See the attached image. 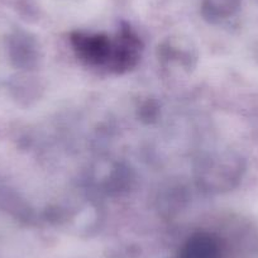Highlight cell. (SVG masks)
<instances>
[{
	"instance_id": "obj_2",
	"label": "cell",
	"mask_w": 258,
	"mask_h": 258,
	"mask_svg": "<svg viewBox=\"0 0 258 258\" xmlns=\"http://www.w3.org/2000/svg\"><path fill=\"white\" fill-rule=\"evenodd\" d=\"M79 56L90 64H108L111 41L103 34H86L76 32L71 37Z\"/></svg>"
},
{
	"instance_id": "obj_4",
	"label": "cell",
	"mask_w": 258,
	"mask_h": 258,
	"mask_svg": "<svg viewBox=\"0 0 258 258\" xmlns=\"http://www.w3.org/2000/svg\"><path fill=\"white\" fill-rule=\"evenodd\" d=\"M239 0H207V7L215 16H228L237 9Z\"/></svg>"
},
{
	"instance_id": "obj_1",
	"label": "cell",
	"mask_w": 258,
	"mask_h": 258,
	"mask_svg": "<svg viewBox=\"0 0 258 258\" xmlns=\"http://www.w3.org/2000/svg\"><path fill=\"white\" fill-rule=\"evenodd\" d=\"M141 41L131 29H124L116 41H111V52L108 66L115 73L132 69L140 59Z\"/></svg>"
},
{
	"instance_id": "obj_3",
	"label": "cell",
	"mask_w": 258,
	"mask_h": 258,
	"mask_svg": "<svg viewBox=\"0 0 258 258\" xmlns=\"http://www.w3.org/2000/svg\"><path fill=\"white\" fill-rule=\"evenodd\" d=\"M180 258H220L219 243L209 234L194 235L181 250Z\"/></svg>"
}]
</instances>
